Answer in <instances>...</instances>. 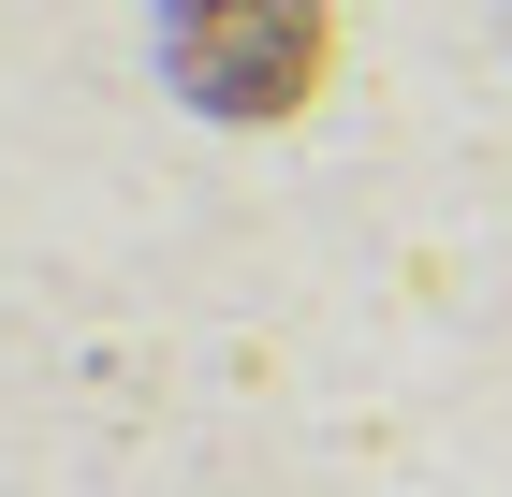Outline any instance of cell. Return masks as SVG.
Segmentation results:
<instances>
[{
  "label": "cell",
  "mask_w": 512,
  "mask_h": 497,
  "mask_svg": "<svg viewBox=\"0 0 512 497\" xmlns=\"http://www.w3.org/2000/svg\"><path fill=\"white\" fill-rule=\"evenodd\" d=\"M176 74L220 117H278L322 74V0H176Z\"/></svg>",
  "instance_id": "obj_1"
}]
</instances>
